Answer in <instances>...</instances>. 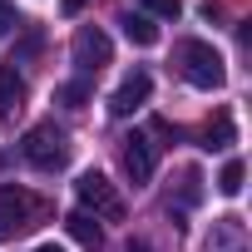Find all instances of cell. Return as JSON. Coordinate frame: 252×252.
<instances>
[{
  "mask_svg": "<svg viewBox=\"0 0 252 252\" xmlns=\"http://www.w3.org/2000/svg\"><path fill=\"white\" fill-rule=\"evenodd\" d=\"M173 64L183 69V79H188L193 89H222V79H227L222 55H218L213 45H203V40H178Z\"/></svg>",
  "mask_w": 252,
  "mask_h": 252,
  "instance_id": "obj_1",
  "label": "cell"
},
{
  "mask_svg": "<svg viewBox=\"0 0 252 252\" xmlns=\"http://www.w3.org/2000/svg\"><path fill=\"white\" fill-rule=\"evenodd\" d=\"M45 213H50V208H45L35 193H25V188H15V183H0V237L30 232Z\"/></svg>",
  "mask_w": 252,
  "mask_h": 252,
  "instance_id": "obj_2",
  "label": "cell"
},
{
  "mask_svg": "<svg viewBox=\"0 0 252 252\" xmlns=\"http://www.w3.org/2000/svg\"><path fill=\"white\" fill-rule=\"evenodd\" d=\"M20 154H25L35 168L55 173V168H64V158H69V139H64V129H55V124H35V129L25 134V144H20Z\"/></svg>",
  "mask_w": 252,
  "mask_h": 252,
  "instance_id": "obj_3",
  "label": "cell"
},
{
  "mask_svg": "<svg viewBox=\"0 0 252 252\" xmlns=\"http://www.w3.org/2000/svg\"><path fill=\"white\" fill-rule=\"evenodd\" d=\"M74 193H79L84 213H94V218H104V222H119V218H124V198L114 193V183H109L104 173H79Z\"/></svg>",
  "mask_w": 252,
  "mask_h": 252,
  "instance_id": "obj_4",
  "label": "cell"
},
{
  "mask_svg": "<svg viewBox=\"0 0 252 252\" xmlns=\"http://www.w3.org/2000/svg\"><path fill=\"white\" fill-rule=\"evenodd\" d=\"M69 50H74V64H79L84 74H99V69L109 64V55H114V50H109V35H104L99 25H79Z\"/></svg>",
  "mask_w": 252,
  "mask_h": 252,
  "instance_id": "obj_5",
  "label": "cell"
},
{
  "mask_svg": "<svg viewBox=\"0 0 252 252\" xmlns=\"http://www.w3.org/2000/svg\"><path fill=\"white\" fill-rule=\"evenodd\" d=\"M149 94H154V79H149L144 69H134L129 79H124V84L114 89V99H109V114H114V119H129V114H139V109L149 104Z\"/></svg>",
  "mask_w": 252,
  "mask_h": 252,
  "instance_id": "obj_6",
  "label": "cell"
},
{
  "mask_svg": "<svg viewBox=\"0 0 252 252\" xmlns=\"http://www.w3.org/2000/svg\"><path fill=\"white\" fill-rule=\"evenodd\" d=\"M124 168L134 173V183L154 178V139L149 134H129V139H124Z\"/></svg>",
  "mask_w": 252,
  "mask_h": 252,
  "instance_id": "obj_7",
  "label": "cell"
},
{
  "mask_svg": "<svg viewBox=\"0 0 252 252\" xmlns=\"http://www.w3.org/2000/svg\"><path fill=\"white\" fill-rule=\"evenodd\" d=\"M25 104V79L15 74V64H0V119L15 114Z\"/></svg>",
  "mask_w": 252,
  "mask_h": 252,
  "instance_id": "obj_8",
  "label": "cell"
},
{
  "mask_svg": "<svg viewBox=\"0 0 252 252\" xmlns=\"http://www.w3.org/2000/svg\"><path fill=\"white\" fill-rule=\"evenodd\" d=\"M64 227H69V237H74L79 247H89V252H99V242H104V232H99V222H94L89 213H69V218H64Z\"/></svg>",
  "mask_w": 252,
  "mask_h": 252,
  "instance_id": "obj_9",
  "label": "cell"
},
{
  "mask_svg": "<svg viewBox=\"0 0 252 252\" xmlns=\"http://www.w3.org/2000/svg\"><path fill=\"white\" fill-rule=\"evenodd\" d=\"M119 25H124V35H129L134 45H154V40H158V25H154L149 15H124Z\"/></svg>",
  "mask_w": 252,
  "mask_h": 252,
  "instance_id": "obj_10",
  "label": "cell"
},
{
  "mask_svg": "<svg viewBox=\"0 0 252 252\" xmlns=\"http://www.w3.org/2000/svg\"><path fill=\"white\" fill-rule=\"evenodd\" d=\"M232 144V119L218 114V124H208V134H203V149H227Z\"/></svg>",
  "mask_w": 252,
  "mask_h": 252,
  "instance_id": "obj_11",
  "label": "cell"
},
{
  "mask_svg": "<svg viewBox=\"0 0 252 252\" xmlns=\"http://www.w3.org/2000/svg\"><path fill=\"white\" fill-rule=\"evenodd\" d=\"M242 178H247V168H242V163L232 158V163H227V168L218 173V193H227V198H237V193H242Z\"/></svg>",
  "mask_w": 252,
  "mask_h": 252,
  "instance_id": "obj_12",
  "label": "cell"
},
{
  "mask_svg": "<svg viewBox=\"0 0 252 252\" xmlns=\"http://www.w3.org/2000/svg\"><path fill=\"white\" fill-rule=\"evenodd\" d=\"M55 99H60L64 109H79V104L89 99V79H74V84H60V89H55Z\"/></svg>",
  "mask_w": 252,
  "mask_h": 252,
  "instance_id": "obj_13",
  "label": "cell"
},
{
  "mask_svg": "<svg viewBox=\"0 0 252 252\" xmlns=\"http://www.w3.org/2000/svg\"><path fill=\"white\" fill-rule=\"evenodd\" d=\"M139 5H144L149 15H163V20H178V10H183V0H139Z\"/></svg>",
  "mask_w": 252,
  "mask_h": 252,
  "instance_id": "obj_14",
  "label": "cell"
},
{
  "mask_svg": "<svg viewBox=\"0 0 252 252\" xmlns=\"http://www.w3.org/2000/svg\"><path fill=\"white\" fill-rule=\"evenodd\" d=\"M10 25H15V10H5V5H0V40L10 35Z\"/></svg>",
  "mask_w": 252,
  "mask_h": 252,
  "instance_id": "obj_15",
  "label": "cell"
},
{
  "mask_svg": "<svg viewBox=\"0 0 252 252\" xmlns=\"http://www.w3.org/2000/svg\"><path fill=\"white\" fill-rule=\"evenodd\" d=\"M60 10H64V15H79V10H84V0H64Z\"/></svg>",
  "mask_w": 252,
  "mask_h": 252,
  "instance_id": "obj_16",
  "label": "cell"
},
{
  "mask_svg": "<svg viewBox=\"0 0 252 252\" xmlns=\"http://www.w3.org/2000/svg\"><path fill=\"white\" fill-rule=\"evenodd\" d=\"M35 252H64V247H55V242H45V247H35Z\"/></svg>",
  "mask_w": 252,
  "mask_h": 252,
  "instance_id": "obj_17",
  "label": "cell"
},
{
  "mask_svg": "<svg viewBox=\"0 0 252 252\" xmlns=\"http://www.w3.org/2000/svg\"><path fill=\"white\" fill-rule=\"evenodd\" d=\"M0 5H5V0H0Z\"/></svg>",
  "mask_w": 252,
  "mask_h": 252,
  "instance_id": "obj_18",
  "label": "cell"
}]
</instances>
